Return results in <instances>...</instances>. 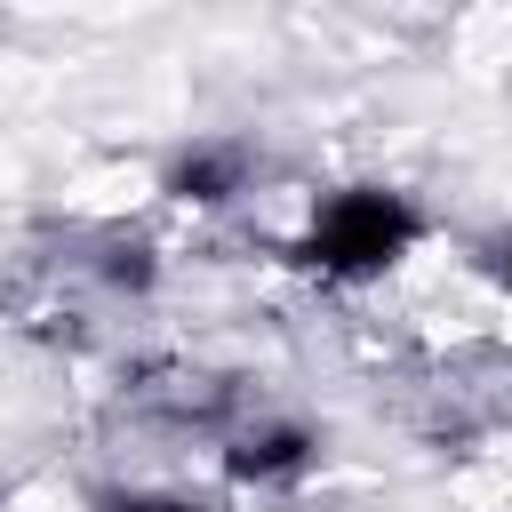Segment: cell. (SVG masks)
Instances as JSON below:
<instances>
[{"label":"cell","instance_id":"2","mask_svg":"<svg viewBox=\"0 0 512 512\" xmlns=\"http://www.w3.org/2000/svg\"><path fill=\"white\" fill-rule=\"evenodd\" d=\"M304 464H312V432H304V424H256V432H240V440L224 448V480H240V488L296 480Z\"/></svg>","mask_w":512,"mask_h":512},{"label":"cell","instance_id":"1","mask_svg":"<svg viewBox=\"0 0 512 512\" xmlns=\"http://www.w3.org/2000/svg\"><path fill=\"white\" fill-rule=\"evenodd\" d=\"M416 240H424V216H416L408 192L344 184V192H328V200L312 208V224H304V240H296L288 256H296L304 272H320V280H376V272H392Z\"/></svg>","mask_w":512,"mask_h":512},{"label":"cell","instance_id":"3","mask_svg":"<svg viewBox=\"0 0 512 512\" xmlns=\"http://www.w3.org/2000/svg\"><path fill=\"white\" fill-rule=\"evenodd\" d=\"M240 184H248V144H192L168 168V192L192 200V208H224Z\"/></svg>","mask_w":512,"mask_h":512},{"label":"cell","instance_id":"5","mask_svg":"<svg viewBox=\"0 0 512 512\" xmlns=\"http://www.w3.org/2000/svg\"><path fill=\"white\" fill-rule=\"evenodd\" d=\"M112 288H152V248H112Z\"/></svg>","mask_w":512,"mask_h":512},{"label":"cell","instance_id":"4","mask_svg":"<svg viewBox=\"0 0 512 512\" xmlns=\"http://www.w3.org/2000/svg\"><path fill=\"white\" fill-rule=\"evenodd\" d=\"M96 512H208V504H192V496H160V488H104Z\"/></svg>","mask_w":512,"mask_h":512},{"label":"cell","instance_id":"6","mask_svg":"<svg viewBox=\"0 0 512 512\" xmlns=\"http://www.w3.org/2000/svg\"><path fill=\"white\" fill-rule=\"evenodd\" d=\"M488 272H496V280L512 288V240H496V248H488Z\"/></svg>","mask_w":512,"mask_h":512}]
</instances>
